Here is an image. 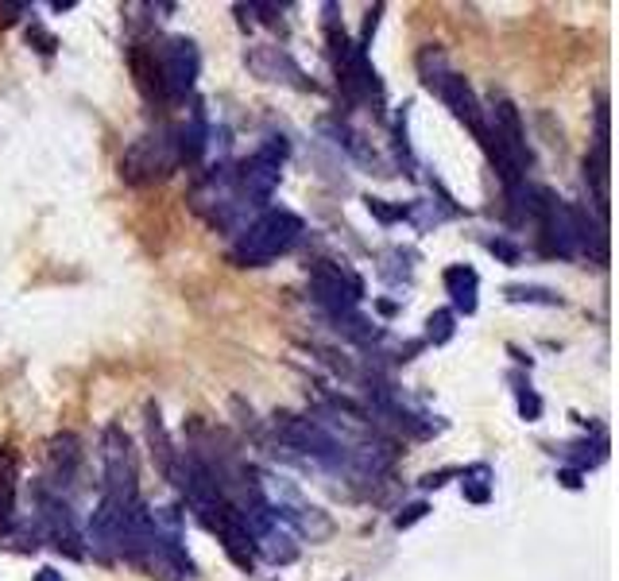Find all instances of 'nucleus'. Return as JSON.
Returning <instances> with one entry per match:
<instances>
[{"mask_svg":"<svg viewBox=\"0 0 619 581\" xmlns=\"http://www.w3.org/2000/svg\"><path fill=\"white\" fill-rule=\"evenodd\" d=\"M298 237H302V221H298L294 214H268V217H260L248 232H244V240L237 248V260L260 268V263H268V260L279 256V252L294 248Z\"/></svg>","mask_w":619,"mask_h":581,"instance_id":"nucleus-1","label":"nucleus"},{"mask_svg":"<svg viewBox=\"0 0 619 581\" xmlns=\"http://www.w3.org/2000/svg\"><path fill=\"white\" fill-rule=\"evenodd\" d=\"M178 163V147L167 136H147V140L132 144V152L121 160V175L128 183H152V178L170 175V167Z\"/></svg>","mask_w":619,"mask_h":581,"instance_id":"nucleus-2","label":"nucleus"},{"mask_svg":"<svg viewBox=\"0 0 619 581\" xmlns=\"http://www.w3.org/2000/svg\"><path fill=\"white\" fill-rule=\"evenodd\" d=\"M155 59H159V78H163V98H186V90L194 86V74H198L194 43L178 35L167 47H159Z\"/></svg>","mask_w":619,"mask_h":581,"instance_id":"nucleus-3","label":"nucleus"},{"mask_svg":"<svg viewBox=\"0 0 619 581\" xmlns=\"http://www.w3.org/2000/svg\"><path fill=\"white\" fill-rule=\"evenodd\" d=\"M437 93L445 98V105L457 113V121H465L468 129H473L476 136H484V113H480V105L473 98V90H468V82L465 78H457V74H445L442 78V86H437Z\"/></svg>","mask_w":619,"mask_h":581,"instance_id":"nucleus-4","label":"nucleus"},{"mask_svg":"<svg viewBox=\"0 0 619 581\" xmlns=\"http://www.w3.org/2000/svg\"><path fill=\"white\" fill-rule=\"evenodd\" d=\"M445 287H450L457 310H465V314L476 310V271L473 268H450L445 271Z\"/></svg>","mask_w":619,"mask_h":581,"instance_id":"nucleus-5","label":"nucleus"},{"mask_svg":"<svg viewBox=\"0 0 619 581\" xmlns=\"http://www.w3.org/2000/svg\"><path fill=\"white\" fill-rule=\"evenodd\" d=\"M132 70H136V82H140V90L147 93V98H159V101H163V78H159V59H155V51L136 47V51H132Z\"/></svg>","mask_w":619,"mask_h":581,"instance_id":"nucleus-6","label":"nucleus"},{"mask_svg":"<svg viewBox=\"0 0 619 581\" xmlns=\"http://www.w3.org/2000/svg\"><path fill=\"white\" fill-rule=\"evenodd\" d=\"M78 458H82V453H78V438H74V435H62V438L51 442V461L62 465V477H67L74 465H78Z\"/></svg>","mask_w":619,"mask_h":581,"instance_id":"nucleus-7","label":"nucleus"},{"mask_svg":"<svg viewBox=\"0 0 619 581\" xmlns=\"http://www.w3.org/2000/svg\"><path fill=\"white\" fill-rule=\"evenodd\" d=\"M507 299H515V302H546V306L561 302L553 291H542V287H507Z\"/></svg>","mask_w":619,"mask_h":581,"instance_id":"nucleus-8","label":"nucleus"},{"mask_svg":"<svg viewBox=\"0 0 619 581\" xmlns=\"http://www.w3.org/2000/svg\"><path fill=\"white\" fill-rule=\"evenodd\" d=\"M430 337L434 342H450L453 337V314L450 310H437L430 318Z\"/></svg>","mask_w":619,"mask_h":581,"instance_id":"nucleus-9","label":"nucleus"},{"mask_svg":"<svg viewBox=\"0 0 619 581\" xmlns=\"http://www.w3.org/2000/svg\"><path fill=\"white\" fill-rule=\"evenodd\" d=\"M368 209H372V214H376L380 221H383V225H391V221H399L403 214H407V209H403V206H383V198H368Z\"/></svg>","mask_w":619,"mask_h":581,"instance_id":"nucleus-10","label":"nucleus"},{"mask_svg":"<svg viewBox=\"0 0 619 581\" xmlns=\"http://www.w3.org/2000/svg\"><path fill=\"white\" fill-rule=\"evenodd\" d=\"M519 407H522V415H527L530 422L538 419V411H542V404H538V396L535 392H519Z\"/></svg>","mask_w":619,"mask_h":581,"instance_id":"nucleus-11","label":"nucleus"},{"mask_svg":"<svg viewBox=\"0 0 619 581\" xmlns=\"http://www.w3.org/2000/svg\"><path fill=\"white\" fill-rule=\"evenodd\" d=\"M492 252H496V256H504L507 263H515V260H519V248H515V245H507V240H492Z\"/></svg>","mask_w":619,"mask_h":581,"instance_id":"nucleus-12","label":"nucleus"},{"mask_svg":"<svg viewBox=\"0 0 619 581\" xmlns=\"http://www.w3.org/2000/svg\"><path fill=\"white\" fill-rule=\"evenodd\" d=\"M422 515H426V504H411L407 515H399V520H395V527H411L414 520H422Z\"/></svg>","mask_w":619,"mask_h":581,"instance_id":"nucleus-13","label":"nucleus"},{"mask_svg":"<svg viewBox=\"0 0 619 581\" xmlns=\"http://www.w3.org/2000/svg\"><path fill=\"white\" fill-rule=\"evenodd\" d=\"M16 12H24V4H0V27H8V24H12Z\"/></svg>","mask_w":619,"mask_h":581,"instance_id":"nucleus-14","label":"nucleus"},{"mask_svg":"<svg viewBox=\"0 0 619 581\" xmlns=\"http://www.w3.org/2000/svg\"><path fill=\"white\" fill-rule=\"evenodd\" d=\"M35 581H62V574H55V569H39Z\"/></svg>","mask_w":619,"mask_h":581,"instance_id":"nucleus-15","label":"nucleus"}]
</instances>
